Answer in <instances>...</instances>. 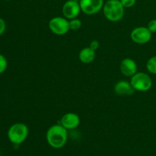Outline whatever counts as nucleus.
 <instances>
[{
    "mask_svg": "<svg viewBox=\"0 0 156 156\" xmlns=\"http://www.w3.org/2000/svg\"><path fill=\"white\" fill-rule=\"evenodd\" d=\"M8 67V62L6 58L3 55L0 54V74L5 72Z\"/></svg>",
    "mask_w": 156,
    "mask_h": 156,
    "instance_id": "15",
    "label": "nucleus"
},
{
    "mask_svg": "<svg viewBox=\"0 0 156 156\" xmlns=\"http://www.w3.org/2000/svg\"><path fill=\"white\" fill-rule=\"evenodd\" d=\"M72 1H76V2H79L80 0H72Z\"/></svg>",
    "mask_w": 156,
    "mask_h": 156,
    "instance_id": "20",
    "label": "nucleus"
},
{
    "mask_svg": "<svg viewBox=\"0 0 156 156\" xmlns=\"http://www.w3.org/2000/svg\"><path fill=\"white\" fill-rule=\"evenodd\" d=\"M130 83L135 91H147L152 86V80L150 76L146 73L140 72L130 77Z\"/></svg>",
    "mask_w": 156,
    "mask_h": 156,
    "instance_id": "4",
    "label": "nucleus"
},
{
    "mask_svg": "<svg viewBox=\"0 0 156 156\" xmlns=\"http://www.w3.org/2000/svg\"><path fill=\"white\" fill-rule=\"evenodd\" d=\"M124 9L120 0H108L104 5L103 12L107 19L116 22L123 18Z\"/></svg>",
    "mask_w": 156,
    "mask_h": 156,
    "instance_id": "2",
    "label": "nucleus"
},
{
    "mask_svg": "<svg viewBox=\"0 0 156 156\" xmlns=\"http://www.w3.org/2000/svg\"><path fill=\"white\" fill-rule=\"evenodd\" d=\"M120 69L123 76L132 77L137 73L136 62L131 58H125L120 62Z\"/></svg>",
    "mask_w": 156,
    "mask_h": 156,
    "instance_id": "10",
    "label": "nucleus"
},
{
    "mask_svg": "<svg viewBox=\"0 0 156 156\" xmlns=\"http://www.w3.org/2000/svg\"><path fill=\"white\" fill-rule=\"evenodd\" d=\"M114 91H115L116 94L120 96H130L133 94L135 89L132 86L130 82L121 80L115 84Z\"/></svg>",
    "mask_w": 156,
    "mask_h": 156,
    "instance_id": "11",
    "label": "nucleus"
},
{
    "mask_svg": "<svg viewBox=\"0 0 156 156\" xmlns=\"http://www.w3.org/2000/svg\"><path fill=\"white\" fill-rule=\"evenodd\" d=\"M124 8H131L136 4V0H120Z\"/></svg>",
    "mask_w": 156,
    "mask_h": 156,
    "instance_id": "16",
    "label": "nucleus"
},
{
    "mask_svg": "<svg viewBox=\"0 0 156 156\" xmlns=\"http://www.w3.org/2000/svg\"><path fill=\"white\" fill-rule=\"evenodd\" d=\"M81 10L88 15H94L100 12L104 7V0H80Z\"/></svg>",
    "mask_w": 156,
    "mask_h": 156,
    "instance_id": "7",
    "label": "nucleus"
},
{
    "mask_svg": "<svg viewBox=\"0 0 156 156\" xmlns=\"http://www.w3.org/2000/svg\"><path fill=\"white\" fill-rule=\"evenodd\" d=\"M152 34L147 27H137L131 31L130 37L136 44H145L151 41Z\"/></svg>",
    "mask_w": 156,
    "mask_h": 156,
    "instance_id": "6",
    "label": "nucleus"
},
{
    "mask_svg": "<svg viewBox=\"0 0 156 156\" xmlns=\"http://www.w3.org/2000/svg\"><path fill=\"white\" fill-rule=\"evenodd\" d=\"M5 1H10V0H5Z\"/></svg>",
    "mask_w": 156,
    "mask_h": 156,
    "instance_id": "21",
    "label": "nucleus"
},
{
    "mask_svg": "<svg viewBox=\"0 0 156 156\" xmlns=\"http://www.w3.org/2000/svg\"><path fill=\"white\" fill-rule=\"evenodd\" d=\"M99 46H100V44H99L98 41L94 40V41H92L91 43H90L89 47H91L92 50H94V51H96V50L99 48Z\"/></svg>",
    "mask_w": 156,
    "mask_h": 156,
    "instance_id": "19",
    "label": "nucleus"
},
{
    "mask_svg": "<svg viewBox=\"0 0 156 156\" xmlns=\"http://www.w3.org/2000/svg\"><path fill=\"white\" fill-rule=\"evenodd\" d=\"M146 69L150 73L156 75V56H152L147 61Z\"/></svg>",
    "mask_w": 156,
    "mask_h": 156,
    "instance_id": "13",
    "label": "nucleus"
},
{
    "mask_svg": "<svg viewBox=\"0 0 156 156\" xmlns=\"http://www.w3.org/2000/svg\"><path fill=\"white\" fill-rule=\"evenodd\" d=\"M148 29L150 30L152 33H155L156 32V19L151 20L149 22L147 26Z\"/></svg>",
    "mask_w": 156,
    "mask_h": 156,
    "instance_id": "17",
    "label": "nucleus"
},
{
    "mask_svg": "<svg viewBox=\"0 0 156 156\" xmlns=\"http://www.w3.org/2000/svg\"><path fill=\"white\" fill-rule=\"evenodd\" d=\"M60 124L68 129H74L80 124V117L75 113H67L61 118Z\"/></svg>",
    "mask_w": 156,
    "mask_h": 156,
    "instance_id": "9",
    "label": "nucleus"
},
{
    "mask_svg": "<svg viewBox=\"0 0 156 156\" xmlns=\"http://www.w3.org/2000/svg\"><path fill=\"white\" fill-rule=\"evenodd\" d=\"M82 27V21L76 18H73L69 21V28L70 30H77Z\"/></svg>",
    "mask_w": 156,
    "mask_h": 156,
    "instance_id": "14",
    "label": "nucleus"
},
{
    "mask_svg": "<svg viewBox=\"0 0 156 156\" xmlns=\"http://www.w3.org/2000/svg\"><path fill=\"white\" fill-rule=\"evenodd\" d=\"M95 51L90 47H85L79 53V58L80 61L85 64L91 63V62H93L94 59H95Z\"/></svg>",
    "mask_w": 156,
    "mask_h": 156,
    "instance_id": "12",
    "label": "nucleus"
},
{
    "mask_svg": "<svg viewBox=\"0 0 156 156\" xmlns=\"http://www.w3.org/2000/svg\"><path fill=\"white\" fill-rule=\"evenodd\" d=\"M81 12L82 10H81L79 2L68 0L64 3L62 6V14H63L64 18L66 19L71 20L73 18H76Z\"/></svg>",
    "mask_w": 156,
    "mask_h": 156,
    "instance_id": "8",
    "label": "nucleus"
},
{
    "mask_svg": "<svg viewBox=\"0 0 156 156\" xmlns=\"http://www.w3.org/2000/svg\"><path fill=\"white\" fill-rule=\"evenodd\" d=\"M49 28L54 34L65 35L70 30L69 21L63 17H54L49 22Z\"/></svg>",
    "mask_w": 156,
    "mask_h": 156,
    "instance_id": "5",
    "label": "nucleus"
},
{
    "mask_svg": "<svg viewBox=\"0 0 156 156\" xmlns=\"http://www.w3.org/2000/svg\"><path fill=\"white\" fill-rule=\"evenodd\" d=\"M6 29V23L2 18H0V36L4 34Z\"/></svg>",
    "mask_w": 156,
    "mask_h": 156,
    "instance_id": "18",
    "label": "nucleus"
},
{
    "mask_svg": "<svg viewBox=\"0 0 156 156\" xmlns=\"http://www.w3.org/2000/svg\"><path fill=\"white\" fill-rule=\"evenodd\" d=\"M29 134L28 127L22 123H17L12 125L8 130V138L14 145L21 144L27 140Z\"/></svg>",
    "mask_w": 156,
    "mask_h": 156,
    "instance_id": "3",
    "label": "nucleus"
},
{
    "mask_svg": "<svg viewBox=\"0 0 156 156\" xmlns=\"http://www.w3.org/2000/svg\"><path fill=\"white\" fill-rule=\"evenodd\" d=\"M47 142L53 149H61L66 144L68 140L67 129L61 124L50 126L46 134Z\"/></svg>",
    "mask_w": 156,
    "mask_h": 156,
    "instance_id": "1",
    "label": "nucleus"
}]
</instances>
